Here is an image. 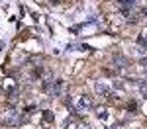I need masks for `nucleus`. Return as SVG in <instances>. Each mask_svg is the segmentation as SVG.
<instances>
[{"label": "nucleus", "mask_w": 147, "mask_h": 129, "mask_svg": "<svg viewBox=\"0 0 147 129\" xmlns=\"http://www.w3.org/2000/svg\"><path fill=\"white\" fill-rule=\"evenodd\" d=\"M41 88H43V92H47L49 96H61L65 84H63L61 78H45L43 84H41Z\"/></svg>", "instance_id": "nucleus-1"}, {"label": "nucleus", "mask_w": 147, "mask_h": 129, "mask_svg": "<svg viewBox=\"0 0 147 129\" xmlns=\"http://www.w3.org/2000/svg\"><path fill=\"white\" fill-rule=\"evenodd\" d=\"M92 108V98L90 96H86V94H82L79 100V104H77V112H88Z\"/></svg>", "instance_id": "nucleus-2"}, {"label": "nucleus", "mask_w": 147, "mask_h": 129, "mask_svg": "<svg viewBox=\"0 0 147 129\" xmlns=\"http://www.w3.org/2000/svg\"><path fill=\"white\" fill-rule=\"evenodd\" d=\"M94 90H96V94H100V96H104V98H112V92H110L108 84H104L102 80L94 82Z\"/></svg>", "instance_id": "nucleus-3"}, {"label": "nucleus", "mask_w": 147, "mask_h": 129, "mask_svg": "<svg viewBox=\"0 0 147 129\" xmlns=\"http://www.w3.org/2000/svg\"><path fill=\"white\" fill-rule=\"evenodd\" d=\"M4 117H6V121H8V123H14V125H16V123H20V114H18L14 108H8V110L4 112Z\"/></svg>", "instance_id": "nucleus-4"}, {"label": "nucleus", "mask_w": 147, "mask_h": 129, "mask_svg": "<svg viewBox=\"0 0 147 129\" xmlns=\"http://www.w3.org/2000/svg\"><path fill=\"white\" fill-rule=\"evenodd\" d=\"M114 67H120V69L127 67V59L122 57V55H114Z\"/></svg>", "instance_id": "nucleus-5"}, {"label": "nucleus", "mask_w": 147, "mask_h": 129, "mask_svg": "<svg viewBox=\"0 0 147 129\" xmlns=\"http://www.w3.org/2000/svg\"><path fill=\"white\" fill-rule=\"evenodd\" d=\"M118 2H120V6H122L125 12L131 10V8H136V0H118Z\"/></svg>", "instance_id": "nucleus-6"}, {"label": "nucleus", "mask_w": 147, "mask_h": 129, "mask_svg": "<svg viewBox=\"0 0 147 129\" xmlns=\"http://www.w3.org/2000/svg\"><path fill=\"white\" fill-rule=\"evenodd\" d=\"M137 43H139L141 47H147V31L139 33V37H137Z\"/></svg>", "instance_id": "nucleus-7"}, {"label": "nucleus", "mask_w": 147, "mask_h": 129, "mask_svg": "<svg viewBox=\"0 0 147 129\" xmlns=\"http://www.w3.org/2000/svg\"><path fill=\"white\" fill-rule=\"evenodd\" d=\"M8 100H10V102H16V100H18V92H16V90H10V92H8Z\"/></svg>", "instance_id": "nucleus-8"}, {"label": "nucleus", "mask_w": 147, "mask_h": 129, "mask_svg": "<svg viewBox=\"0 0 147 129\" xmlns=\"http://www.w3.org/2000/svg\"><path fill=\"white\" fill-rule=\"evenodd\" d=\"M96 117H100V119H106V117H108V112L102 108V110H98V112H96Z\"/></svg>", "instance_id": "nucleus-9"}, {"label": "nucleus", "mask_w": 147, "mask_h": 129, "mask_svg": "<svg viewBox=\"0 0 147 129\" xmlns=\"http://www.w3.org/2000/svg\"><path fill=\"white\" fill-rule=\"evenodd\" d=\"M139 90H141V94H143V98H147V84H145V82L139 84Z\"/></svg>", "instance_id": "nucleus-10"}, {"label": "nucleus", "mask_w": 147, "mask_h": 129, "mask_svg": "<svg viewBox=\"0 0 147 129\" xmlns=\"http://www.w3.org/2000/svg\"><path fill=\"white\" fill-rule=\"evenodd\" d=\"M127 110H129V112L134 114V112L137 110V104H136V102H129V106H127Z\"/></svg>", "instance_id": "nucleus-11"}, {"label": "nucleus", "mask_w": 147, "mask_h": 129, "mask_svg": "<svg viewBox=\"0 0 147 129\" xmlns=\"http://www.w3.org/2000/svg\"><path fill=\"white\" fill-rule=\"evenodd\" d=\"M77 129H90V125H88V123H79Z\"/></svg>", "instance_id": "nucleus-12"}, {"label": "nucleus", "mask_w": 147, "mask_h": 129, "mask_svg": "<svg viewBox=\"0 0 147 129\" xmlns=\"http://www.w3.org/2000/svg\"><path fill=\"white\" fill-rule=\"evenodd\" d=\"M139 63H141V67H143V69L147 70V57H143V59H141V61H139Z\"/></svg>", "instance_id": "nucleus-13"}, {"label": "nucleus", "mask_w": 147, "mask_h": 129, "mask_svg": "<svg viewBox=\"0 0 147 129\" xmlns=\"http://www.w3.org/2000/svg\"><path fill=\"white\" fill-rule=\"evenodd\" d=\"M49 4H61V0H49Z\"/></svg>", "instance_id": "nucleus-14"}]
</instances>
